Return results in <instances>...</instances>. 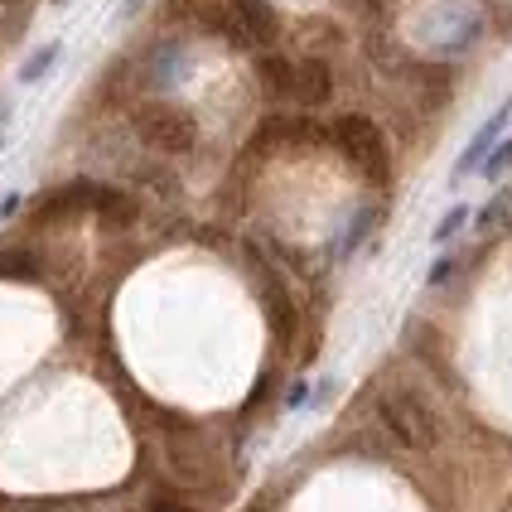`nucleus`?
Listing matches in <instances>:
<instances>
[{
    "label": "nucleus",
    "mask_w": 512,
    "mask_h": 512,
    "mask_svg": "<svg viewBox=\"0 0 512 512\" xmlns=\"http://www.w3.org/2000/svg\"><path fill=\"white\" fill-rule=\"evenodd\" d=\"M39 261L34 252H0V281H34Z\"/></svg>",
    "instance_id": "obj_13"
},
{
    "label": "nucleus",
    "mask_w": 512,
    "mask_h": 512,
    "mask_svg": "<svg viewBox=\"0 0 512 512\" xmlns=\"http://www.w3.org/2000/svg\"><path fill=\"white\" fill-rule=\"evenodd\" d=\"M508 170H512V131H508V136H498V141H493V150L479 160V174H484L488 184H493V179H503Z\"/></svg>",
    "instance_id": "obj_12"
},
{
    "label": "nucleus",
    "mask_w": 512,
    "mask_h": 512,
    "mask_svg": "<svg viewBox=\"0 0 512 512\" xmlns=\"http://www.w3.org/2000/svg\"><path fill=\"white\" fill-rule=\"evenodd\" d=\"M131 131H136V141L145 150H155V155H189L194 145H199V121L194 112H184V107H174V102H141L136 112H131Z\"/></svg>",
    "instance_id": "obj_1"
},
{
    "label": "nucleus",
    "mask_w": 512,
    "mask_h": 512,
    "mask_svg": "<svg viewBox=\"0 0 512 512\" xmlns=\"http://www.w3.org/2000/svg\"><path fill=\"white\" fill-rule=\"evenodd\" d=\"M450 276H455V256H440V261L430 266V285H445Z\"/></svg>",
    "instance_id": "obj_17"
},
{
    "label": "nucleus",
    "mask_w": 512,
    "mask_h": 512,
    "mask_svg": "<svg viewBox=\"0 0 512 512\" xmlns=\"http://www.w3.org/2000/svg\"><path fill=\"white\" fill-rule=\"evenodd\" d=\"M0 10H5V15H25L29 0H0Z\"/></svg>",
    "instance_id": "obj_20"
},
{
    "label": "nucleus",
    "mask_w": 512,
    "mask_h": 512,
    "mask_svg": "<svg viewBox=\"0 0 512 512\" xmlns=\"http://www.w3.org/2000/svg\"><path fill=\"white\" fill-rule=\"evenodd\" d=\"M150 512H184V508H174V503H155Z\"/></svg>",
    "instance_id": "obj_22"
},
{
    "label": "nucleus",
    "mask_w": 512,
    "mask_h": 512,
    "mask_svg": "<svg viewBox=\"0 0 512 512\" xmlns=\"http://www.w3.org/2000/svg\"><path fill=\"white\" fill-rule=\"evenodd\" d=\"M141 5L145 0H121V20H136V15H141Z\"/></svg>",
    "instance_id": "obj_19"
},
{
    "label": "nucleus",
    "mask_w": 512,
    "mask_h": 512,
    "mask_svg": "<svg viewBox=\"0 0 512 512\" xmlns=\"http://www.w3.org/2000/svg\"><path fill=\"white\" fill-rule=\"evenodd\" d=\"M0 150H5V136H0Z\"/></svg>",
    "instance_id": "obj_24"
},
{
    "label": "nucleus",
    "mask_w": 512,
    "mask_h": 512,
    "mask_svg": "<svg viewBox=\"0 0 512 512\" xmlns=\"http://www.w3.org/2000/svg\"><path fill=\"white\" fill-rule=\"evenodd\" d=\"M464 223H469V208H464V203H455V208H450V213L435 223V232H430V237H435V242H450L455 232H464Z\"/></svg>",
    "instance_id": "obj_15"
},
{
    "label": "nucleus",
    "mask_w": 512,
    "mask_h": 512,
    "mask_svg": "<svg viewBox=\"0 0 512 512\" xmlns=\"http://www.w3.org/2000/svg\"><path fill=\"white\" fill-rule=\"evenodd\" d=\"M232 15H237V25L247 34V49H266V44H276V34H281V20H276V10H271V0H228Z\"/></svg>",
    "instance_id": "obj_5"
},
{
    "label": "nucleus",
    "mask_w": 512,
    "mask_h": 512,
    "mask_svg": "<svg viewBox=\"0 0 512 512\" xmlns=\"http://www.w3.org/2000/svg\"><path fill=\"white\" fill-rule=\"evenodd\" d=\"M54 5H68V0H54Z\"/></svg>",
    "instance_id": "obj_23"
},
{
    "label": "nucleus",
    "mask_w": 512,
    "mask_h": 512,
    "mask_svg": "<svg viewBox=\"0 0 512 512\" xmlns=\"http://www.w3.org/2000/svg\"><path fill=\"white\" fill-rule=\"evenodd\" d=\"M92 213H97L102 223H116V228H126V223H136V199H131V194H121V189H112V184H97Z\"/></svg>",
    "instance_id": "obj_10"
},
{
    "label": "nucleus",
    "mask_w": 512,
    "mask_h": 512,
    "mask_svg": "<svg viewBox=\"0 0 512 512\" xmlns=\"http://www.w3.org/2000/svg\"><path fill=\"white\" fill-rule=\"evenodd\" d=\"M372 218H377L372 208H358V213H353V223H348V232H343L339 242H334V256H348V252H353V247H358V242H363V237L372 232Z\"/></svg>",
    "instance_id": "obj_14"
},
{
    "label": "nucleus",
    "mask_w": 512,
    "mask_h": 512,
    "mask_svg": "<svg viewBox=\"0 0 512 512\" xmlns=\"http://www.w3.org/2000/svg\"><path fill=\"white\" fill-rule=\"evenodd\" d=\"M290 78H295V58H281V54H261L256 58V83H261L266 97L290 102Z\"/></svg>",
    "instance_id": "obj_9"
},
{
    "label": "nucleus",
    "mask_w": 512,
    "mask_h": 512,
    "mask_svg": "<svg viewBox=\"0 0 512 512\" xmlns=\"http://www.w3.org/2000/svg\"><path fill=\"white\" fill-rule=\"evenodd\" d=\"M184 78V49L179 44H160L155 54H150V63H145V87L150 92H165V87H174Z\"/></svg>",
    "instance_id": "obj_8"
},
{
    "label": "nucleus",
    "mask_w": 512,
    "mask_h": 512,
    "mask_svg": "<svg viewBox=\"0 0 512 512\" xmlns=\"http://www.w3.org/2000/svg\"><path fill=\"white\" fill-rule=\"evenodd\" d=\"M334 97V73L324 58H300L295 63V78H290V102L295 107H324Z\"/></svg>",
    "instance_id": "obj_4"
},
{
    "label": "nucleus",
    "mask_w": 512,
    "mask_h": 512,
    "mask_svg": "<svg viewBox=\"0 0 512 512\" xmlns=\"http://www.w3.org/2000/svg\"><path fill=\"white\" fill-rule=\"evenodd\" d=\"M5 121H10V102L0 97V136H5Z\"/></svg>",
    "instance_id": "obj_21"
},
{
    "label": "nucleus",
    "mask_w": 512,
    "mask_h": 512,
    "mask_svg": "<svg viewBox=\"0 0 512 512\" xmlns=\"http://www.w3.org/2000/svg\"><path fill=\"white\" fill-rule=\"evenodd\" d=\"M503 213H508V199H503V194H498V199L493 203H484V208H479V218H474V223H479V228H498V223H503Z\"/></svg>",
    "instance_id": "obj_16"
},
{
    "label": "nucleus",
    "mask_w": 512,
    "mask_h": 512,
    "mask_svg": "<svg viewBox=\"0 0 512 512\" xmlns=\"http://www.w3.org/2000/svg\"><path fill=\"white\" fill-rule=\"evenodd\" d=\"M329 141L339 145L343 155L368 174L372 184H387V174H392V150H387V136H382L377 121H368V116H339V121L329 126Z\"/></svg>",
    "instance_id": "obj_2"
},
{
    "label": "nucleus",
    "mask_w": 512,
    "mask_h": 512,
    "mask_svg": "<svg viewBox=\"0 0 512 512\" xmlns=\"http://www.w3.org/2000/svg\"><path fill=\"white\" fill-rule=\"evenodd\" d=\"M58 58H63V44H58V39H49V44H39V49H34V54L25 58V63H20V83H44V78H49V68H54Z\"/></svg>",
    "instance_id": "obj_11"
},
{
    "label": "nucleus",
    "mask_w": 512,
    "mask_h": 512,
    "mask_svg": "<svg viewBox=\"0 0 512 512\" xmlns=\"http://www.w3.org/2000/svg\"><path fill=\"white\" fill-rule=\"evenodd\" d=\"M508 121H512V97H508V102H503V107H498L493 116H488L484 126L474 131V136H469V145H464V155L455 160V179H464V174H474V170H479V160H484L488 150H493V141H498V136L508 131Z\"/></svg>",
    "instance_id": "obj_6"
},
{
    "label": "nucleus",
    "mask_w": 512,
    "mask_h": 512,
    "mask_svg": "<svg viewBox=\"0 0 512 512\" xmlns=\"http://www.w3.org/2000/svg\"><path fill=\"white\" fill-rule=\"evenodd\" d=\"M305 401H310V382H295V387L285 392V406H290V411H295V406H305Z\"/></svg>",
    "instance_id": "obj_18"
},
{
    "label": "nucleus",
    "mask_w": 512,
    "mask_h": 512,
    "mask_svg": "<svg viewBox=\"0 0 512 512\" xmlns=\"http://www.w3.org/2000/svg\"><path fill=\"white\" fill-rule=\"evenodd\" d=\"M377 416H382V426L392 430L397 445H406V450H435L440 445V421H435V411L416 392H387L382 406H377Z\"/></svg>",
    "instance_id": "obj_3"
},
{
    "label": "nucleus",
    "mask_w": 512,
    "mask_h": 512,
    "mask_svg": "<svg viewBox=\"0 0 512 512\" xmlns=\"http://www.w3.org/2000/svg\"><path fill=\"white\" fill-rule=\"evenodd\" d=\"M92 199H97V184H92V179H78V184L54 189L49 199L39 203V218H73V213H92Z\"/></svg>",
    "instance_id": "obj_7"
}]
</instances>
